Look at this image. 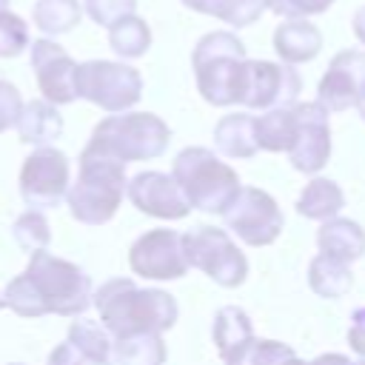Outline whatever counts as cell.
I'll list each match as a JSON object with an SVG mask.
<instances>
[{
  "mask_svg": "<svg viewBox=\"0 0 365 365\" xmlns=\"http://www.w3.org/2000/svg\"><path fill=\"white\" fill-rule=\"evenodd\" d=\"M0 305L29 319L46 314L80 317L91 305V277L68 259L48 251H34L26 271L6 285Z\"/></svg>",
  "mask_w": 365,
  "mask_h": 365,
  "instance_id": "6da1fadb",
  "label": "cell"
},
{
  "mask_svg": "<svg viewBox=\"0 0 365 365\" xmlns=\"http://www.w3.org/2000/svg\"><path fill=\"white\" fill-rule=\"evenodd\" d=\"M91 302L100 314V325L114 339L131 334H163L177 322V302L168 291L140 288L128 277L103 282L91 294Z\"/></svg>",
  "mask_w": 365,
  "mask_h": 365,
  "instance_id": "7a4b0ae2",
  "label": "cell"
},
{
  "mask_svg": "<svg viewBox=\"0 0 365 365\" xmlns=\"http://www.w3.org/2000/svg\"><path fill=\"white\" fill-rule=\"evenodd\" d=\"M125 165L103 157L91 148H83L80 154V174L74 185L66 191L68 211L83 225H103L108 222L125 194Z\"/></svg>",
  "mask_w": 365,
  "mask_h": 365,
  "instance_id": "3957f363",
  "label": "cell"
},
{
  "mask_svg": "<svg viewBox=\"0 0 365 365\" xmlns=\"http://www.w3.org/2000/svg\"><path fill=\"white\" fill-rule=\"evenodd\" d=\"M171 143V128L151 111H131V114H111L100 120L91 131L86 148L111 157L117 163H140L160 157Z\"/></svg>",
  "mask_w": 365,
  "mask_h": 365,
  "instance_id": "277c9868",
  "label": "cell"
},
{
  "mask_svg": "<svg viewBox=\"0 0 365 365\" xmlns=\"http://www.w3.org/2000/svg\"><path fill=\"white\" fill-rule=\"evenodd\" d=\"M245 46L231 31H208L194 46L191 63L197 74V88L211 106H237L242 74H245Z\"/></svg>",
  "mask_w": 365,
  "mask_h": 365,
  "instance_id": "5b68a950",
  "label": "cell"
},
{
  "mask_svg": "<svg viewBox=\"0 0 365 365\" xmlns=\"http://www.w3.org/2000/svg\"><path fill=\"white\" fill-rule=\"evenodd\" d=\"M171 177L182 188L188 205L200 208V211H208V214H222L225 205L240 191L237 171L228 163H222L214 151H208L202 145L182 148L174 157Z\"/></svg>",
  "mask_w": 365,
  "mask_h": 365,
  "instance_id": "8992f818",
  "label": "cell"
},
{
  "mask_svg": "<svg viewBox=\"0 0 365 365\" xmlns=\"http://www.w3.org/2000/svg\"><path fill=\"white\" fill-rule=\"evenodd\" d=\"M74 88H77V97L100 106L103 111L120 114V111H128L134 103H140L143 77L128 63L86 60V63H77Z\"/></svg>",
  "mask_w": 365,
  "mask_h": 365,
  "instance_id": "52a82bcc",
  "label": "cell"
},
{
  "mask_svg": "<svg viewBox=\"0 0 365 365\" xmlns=\"http://www.w3.org/2000/svg\"><path fill=\"white\" fill-rule=\"evenodd\" d=\"M182 251L188 265L200 268L222 288H237L248 277L245 254L217 225H197L188 234H182Z\"/></svg>",
  "mask_w": 365,
  "mask_h": 365,
  "instance_id": "ba28073f",
  "label": "cell"
},
{
  "mask_svg": "<svg viewBox=\"0 0 365 365\" xmlns=\"http://www.w3.org/2000/svg\"><path fill=\"white\" fill-rule=\"evenodd\" d=\"M222 220L228 231H234L242 242L257 248L271 245L285 225L277 200L262 188H240L234 200L225 205Z\"/></svg>",
  "mask_w": 365,
  "mask_h": 365,
  "instance_id": "9c48e42d",
  "label": "cell"
},
{
  "mask_svg": "<svg viewBox=\"0 0 365 365\" xmlns=\"http://www.w3.org/2000/svg\"><path fill=\"white\" fill-rule=\"evenodd\" d=\"M68 191V157L60 148H34L20 168V197L29 208H57Z\"/></svg>",
  "mask_w": 365,
  "mask_h": 365,
  "instance_id": "30bf717a",
  "label": "cell"
},
{
  "mask_svg": "<svg viewBox=\"0 0 365 365\" xmlns=\"http://www.w3.org/2000/svg\"><path fill=\"white\" fill-rule=\"evenodd\" d=\"M302 88V77L288 63L271 60H245L240 106L254 111H268L279 106H291Z\"/></svg>",
  "mask_w": 365,
  "mask_h": 365,
  "instance_id": "8fae6325",
  "label": "cell"
},
{
  "mask_svg": "<svg viewBox=\"0 0 365 365\" xmlns=\"http://www.w3.org/2000/svg\"><path fill=\"white\" fill-rule=\"evenodd\" d=\"M128 265L145 279H177L191 268L182 251V234L171 228H151L140 234L128 248Z\"/></svg>",
  "mask_w": 365,
  "mask_h": 365,
  "instance_id": "7c38bea8",
  "label": "cell"
},
{
  "mask_svg": "<svg viewBox=\"0 0 365 365\" xmlns=\"http://www.w3.org/2000/svg\"><path fill=\"white\" fill-rule=\"evenodd\" d=\"M291 165L302 174H317L331 157L328 111L319 103H294V140L288 148Z\"/></svg>",
  "mask_w": 365,
  "mask_h": 365,
  "instance_id": "4fadbf2b",
  "label": "cell"
},
{
  "mask_svg": "<svg viewBox=\"0 0 365 365\" xmlns=\"http://www.w3.org/2000/svg\"><path fill=\"white\" fill-rule=\"evenodd\" d=\"M29 48H31V57H29L31 71H34V80H37L43 100L51 106L74 103L77 100V88H74L77 63L68 57V51L48 37L29 43Z\"/></svg>",
  "mask_w": 365,
  "mask_h": 365,
  "instance_id": "5bb4252c",
  "label": "cell"
},
{
  "mask_svg": "<svg viewBox=\"0 0 365 365\" xmlns=\"http://www.w3.org/2000/svg\"><path fill=\"white\" fill-rule=\"evenodd\" d=\"M125 194L134 208L157 220H182L191 205L182 188L174 182L171 174L163 171H140L125 182Z\"/></svg>",
  "mask_w": 365,
  "mask_h": 365,
  "instance_id": "9a60e30c",
  "label": "cell"
},
{
  "mask_svg": "<svg viewBox=\"0 0 365 365\" xmlns=\"http://www.w3.org/2000/svg\"><path fill=\"white\" fill-rule=\"evenodd\" d=\"M362 86H365V51L345 48L334 54V60L328 63L317 86V103L325 111H345L356 106Z\"/></svg>",
  "mask_w": 365,
  "mask_h": 365,
  "instance_id": "2e32d148",
  "label": "cell"
},
{
  "mask_svg": "<svg viewBox=\"0 0 365 365\" xmlns=\"http://www.w3.org/2000/svg\"><path fill=\"white\" fill-rule=\"evenodd\" d=\"M46 365H111V336L103 325L77 319L66 339L48 354Z\"/></svg>",
  "mask_w": 365,
  "mask_h": 365,
  "instance_id": "e0dca14e",
  "label": "cell"
},
{
  "mask_svg": "<svg viewBox=\"0 0 365 365\" xmlns=\"http://www.w3.org/2000/svg\"><path fill=\"white\" fill-rule=\"evenodd\" d=\"M214 345L220 351L222 365H237L245 354V348L254 339V325L251 317L240 305H222L214 314V328H211Z\"/></svg>",
  "mask_w": 365,
  "mask_h": 365,
  "instance_id": "ac0fdd59",
  "label": "cell"
},
{
  "mask_svg": "<svg viewBox=\"0 0 365 365\" xmlns=\"http://www.w3.org/2000/svg\"><path fill=\"white\" fill-rule=\"evenodd\" d=\"M319 48H322V34L308 20H285L274 29V51L288 66L314 60Z\"/></svg>",
  "mask_w": 365,
  "mask_h": 365,
  "instance_id": "d6986e66",
  "label": "cell"
},
{
  "mask_svg": "<svg viewBox=\"0 0 365 365\" xmlns=\"http://www.w3.org/2000/svg\"><path fill=\"white\" fill-rule=\"evenodd\" d=\"M317 245H319V254L325 257H334L339 262H354L365 254V231L354 220L331 217L317 231Z\"/></svg>",
  "mask_w": 365,
  "mask_h": 365,
  "instance_id": "ffe728a7",
  "label": "cell"
},
{
  "mask_svg": "<svg viewBox=\"0 0 365 365\" xmlns=\"http://www.w3.org/2000/svg\"><path fill=\"white\" fill-rule=\"evenodd\" d=\"M14 128L23 143L40 148V145L54 143L63 134V117H60L57 106H51L46 100H31V103H23Z\"/></svg>",
  "mask_w": 365,
  "mask_h": 365,
  "instance_id": "44dd1931",
  "label": "cell"
},
{
  "mask_svg": "<svg viewBox=\"0 0 365 365\" xmlns=\"http://www.w3.org/2000/svg\"><path fill=\"white\" fill-rule=\"evenodd\" d=\"M214 145L225 157L251 160L259 151L254 117L251 114H225L214 128Z\"/></svg>",
  "mask_w": 365,
  "mask_h": 365,
  "instance_id": "7402d4cb",
  "label": "cell"
},
{
  "mask_svg": "<svg viewBox=\"0 0 365 365\" xmlns=\"http://www.w3.org/2000/svg\"><path fill=\"white\" fill-rule=\"evenodd\" d=\"M342 205H345V194L328 177H314L297 197V211L308 220H331Z\"/></svg>",
  "mask_w": 365,
  "mask_h": 365,
  "instance_id": "603a6c76",
  "label": "cell"
},
{
  "mask_svg": "<svg viewBox=\"0 0 365 365\" xmlns=\"http://www.w3.org/2000/svg\"><path fill=\"white\" fill-rule=\"evenodd\" d=\"M308 285L314 294L325 297V299H336V297H345L354 285V274L348 268V262H339L334 257H314L311 265H308Z\"/></svg>",
  "mask_w": 365,
  "mask_h": 365,
  "instance_id": "cb8c5ba5",
  "label": "cell"
},
{
  "mask_svg": "<svg viewBox=\"0 0 365 365\" xmlns=\"http://www.w3.org/2000/svg\"><path fill=\"white\" fill-rule=\"evenodd\" d=\"M117 365H165V342L160 334H131L111 342Z\"/></svg>",
  "mask_w": 365,
  "mask_h": 365,
  "instance_id": "d4e9b609",
  "label": "cell"
},
{
  "mask_svg": "<svg viewBox=\"0 0 365 365\" xmlns=\"http://www.w3.org/2000/svg\"><path fill=\"white\" fill-rule=\"evenodd\" d=\"M182 6L200 14H211L234 29L251 26L265 11V0H182Z\"/></svg>",
  "mask_w": 365,
  "mask_h": 365,
  "instance_id": "484cf974",
  "label": "cell"
},
{
  "mask_svg": "<svg viewBox=\"0 0 365 365\" xmlns=\"http://www.w3.org/2000/svg\"><path fill=\"white\" fill-rule=\"evenodd\" d=\"M254 125L262 151H288L294 140V103L268 108L262 117H254Z\"/></svg>",
  "mask_w": 365,
  "mask_h": 365,
  "instance_id": "4316f807",
  "label": "cell"
},
{
  "mask_svg": "<svg viewBox=\"0 0 365 365\" xmlns=\"http://www.w3.org/2000/svg\"><path fill=\"white\" fill-rule=\"evenodd\" d=\"M108 46L117 57H143L151 46V29L143 17L128 14L123 20H117L114 26H108Z\"/></svg>",
  "mask_w": 365,
  "mask_h": 365,
  "instance_id": "83f0119b",
  "label": "cell"
},
{
  "mask_svg": "<svg viewBox=\"0 0 365 365\" xmlns=\"http://www.w3.org/2000/svg\"><path fill=\"white\" fill-rule=\"evenodd\" d=\"M31 17L43 34H66L80 23L83 9L80 0H37Z\"/></svg>",
  "mask_w": 365,
  "mask_h": 365,
  "instance_id": "f1b7e54d",
  "label": "cell"
},
{
  "mask_svg": "<svg viewBox=\"0 0 365 365\" xmlns=\"http://www.w3.org/2000/svg\"><path fill=\"white\" fill-rule=\"evenodd\" d=\"M11 234H14L17 245H20L26 254H34V251H46V248H48V242H51L48 220H46L40 211H34V208H29L26 214H20V217L14 220V225H11Z\"/></svg>",
  "mask_w": 365,
  "mask_h": 365,
  "instance_id": "f546056e",
  "label": "cell"
},
{
  "mask_svg": "<svg viewBox=\"0 0 365 365\" xmlns=\"http://www.w3.org/2000/svg\"><path fill=\"white\" fill-rule=\"evenodd\" d=\"M29 48V23L14 11H0V57H17Z\"/></svg>",
  "mask_w": 365,
  "mask_h": 365,
  "instance_id": "4dcf8cb0",
  "label": "cell"
},
{
  "mask_svg": "<svg viewBox=\"0 0 365 365\" xmlns=\"http://www.w3.org/2000/svg\"><path fill=\"white\" fill-rule=\"evenodd\" d=\"M294 356H297V354H294L285 342H277V339H257V336H254L237 365H288Z\"/></svg>",
  "mask_w": 365,
  "mask_h": 365,
  "instance_id": "1f68e13d",
  "label": "cell"
},
{
  "mask_svg": "<svg viewBox=\"0 0 365 365\" xmlns=\"http://www.w3.org/2000/svg\"><path fill=\"white\" fill-rule=\"evenodd\" d=\"M137 0H83V11L97 23V26H114L117 20L134 14Z\"/></svg>",
  "mask_w": 365,
  "mask_h": 365,
  "instance_id": "d6a6232c",
  "label": "cell"
},
{
  "mask_svg": "<svg viewBox=\"0 0 365 365\" xmlns=\"http://www.w3.org/2000/svg\"><path fill=\"white\" fill-rule=\"evenodd\" d=\"M334 6V0H265V9L282 14L288 20H305L308 14H322Z\"/></svg>",
  "mask_w": 365,
  "mask_h": 365,
  "instance_id": "836d02e7",
  "label": "cell"
},
{
  "mask_svg": "<svg viewBox=\"0 0 365 365\" xmlns=\"http://www.w3.org/2000/svg\"><path fill=\"white\" fill-rule=\"evenodd\" d=\"M20 108H23V97H20V91H17L9 80H0V134L17 123Z\"/></svg>",
  "mask_w": 365,
  "mask_h": 365,
  "instance_id": "e575fe53",
  "label": "cell"
},
{
  "mask_svg": "<svg viewBox=\"0 0 365 365\" xmlns=\"http://www.w3.org/2000/svg\"><path fill=\"white\" fill-rule=\"evenodd\" d=\"M348 345H351L359 356H365V305H362V308H356V311L351 314V325H348Z\"/></svg>",
  "mask_w": 365,
  "mask_h": 365,
  "instance_id": "d590c367",
  "label": "cell"
},
{
  "mask_svg": "<svg viewBox=\"0 0 365 365\" xmlns=\"http://www.w3.org/2000/svg\"><path fill=\"white\" fill-rule=\"evenodd\" d=\"M288 365H354L348 356H342V354H319L317 359H311V362H302V359H291Z\"/></svg>",
  "mask_w": 365,
  "mask_h": 365,
  "instance_id": "8d00e7d4",
  "label": "cell"
},
{
  "mask_svg": "<svg viewBox=\"0 0 365 365\" xmlns=\"http://www.w3.org/2000/svg\"><path fill=\"white\" fill-rule=\"evenodd\" d=\"M354 34L359 37V43H365V6L354 14Z\"/></svg>",
  "mask_w": 365,
  "mask_h": 365,
  "instance_id": "74e56055",
  "label": "cell"
},
{
  "mask_svg": "<svg viewBox=\"0 0 365 365\" xmlns=\"http://www.w3.org/2000/svg\"><path fill=\"white\" fill-rule=\"evenodd\" d=\"M356 108H359V117L365 120V86H362V91H359V100H356Z\"/></svg>",
  "mask_w": 365,
  "mask_h": 365,
  "instance_id": "f35d334b",
  "label": "cell"
},
{
  "mask_svg": "<svg viewBox=\"0 0 365 365\" xmlns=\"http://www.w3.org/2000/svg\"><path fill=\"white\" fill-rule=\"evenodd\" d=\"M9 9V0H0V11H6Z\"/></svg>",
  "mask_w": 365,
  "mask_h": 365,
  "instance_id": "ab89813d",
  "label": "cell"
},
{
  "mask_svg": "<svg viewBox=\"0 0 365 365\" xmlns=\"http://www.w3.org/2000/svg\"><path fill=\"white\" fill-rule=\"evenodd\" d=\"M354 365H365V356H362V359H359V362H354Z\"/></svg>",
  "mask_w": 365,
  "mask_h": 365,
  "instance_id": "60d3db41",
  "label": "cell"
},
{
  "mask_svg": "<svg viewBox=\"0 0 365 365\" xmlns=\"http://www.w3.org/2000/svg\"><path fill=\"white\" fill-rule=\"evenodd\" d=\"M9 365H23V362H9Z\"/></svg>",
  "mask_w": 365,
  "mask_h": 365,
  "instance_id": "b9f144b4",
  "label": "cell"
}]
</instances>
